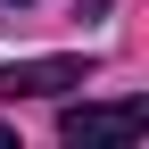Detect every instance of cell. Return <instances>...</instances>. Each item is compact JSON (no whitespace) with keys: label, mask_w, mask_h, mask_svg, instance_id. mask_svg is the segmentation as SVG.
Instances as JSON below:
<instances>
[{"label":"cell","mask_w":149,"mask_h":149,"mask_svg":"<svg viewBox=\"0 0 149 149\" xmlns=\"http://www.w3.org/2000/svg\"><path fill=\"white\" fill-rule=\"evenodd\" d=\"M141 124H149V108H141V100H74L66 116H58V133L83 149V141H133Z\"/></svg>","instance_id":"6da1fadb"},{"label":"cell","mask_w":149,"mask_h":149,"mask_svg":"<svg viewBox=\"0 0 149 149\" xmlns=\"http://www.w3.org/2000/svg\"><path fill=\"white\" fill-rule=\"evenodd\" d=\"M83 74H91L83 58H17V66H0V100H58Z\"/></svg>","instance_id":"7a4b0ae2"}]
</instances>
